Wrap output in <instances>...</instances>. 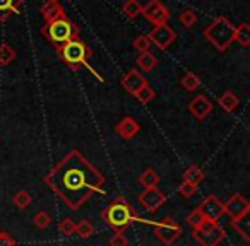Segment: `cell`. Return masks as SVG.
<instances>
[{
    "mask_svg": "<svg viewBox=\"0 0 250 246\" xmlns=\"http://www.w3.org/2000/svg\"><path fill=\"white\" fill-rule=\"evenodd\" d=\"M43 181L67 208L76 212L94 193H104L106 178L79 151L72 149L48 171Z\"/></svg>",
    "mask_w": 250,
    "mask_h": 246,
    "instance_id": "6da1fadb",
    "label": "cell"
},
{
    "mask_svg": "<svg viewBox=\"0 0 250 246\" xmlns=\"http://www.w3.org/2000/svg\"><path fill=\"white\" fill-rule=\"evenodd\" d=\"M101 219H103L108 227H111L115 232H124L125 229L132 226L134 221L147 222V221H144L143 217H139V214L132 208L130 202L125 197H122V195H118L117 198H113V200L106 205V208L101 212Z\"/></svg>",
    "mask_w": 250,
    "mask_h": 246,
    "instance_id": "7a4b0ae2",
    "label": "cell"
},
{
    "mask_svg": "<svg viewBox=\"0 0 250 246\" xmlns=\"http://www.w3.org/2000/svg\"><path fill=\"white\" fill-rule=\"evenodd\" d=\"M233 33H235V28L231 26V22L226 18H218L214 19V22L211 26H208V29L204 31V36L219 52H225L233 43Z\"/></svg>",
    "mask_w": 250,
    "mask_h": 246,
    "instance_id": "3957f363",
    "label": "cell"
},
{
    "mask_svg": "<svg viewBox=\"0 0 250 246\" xmlns=\"http://www.w3.org/2000/svg\"><path fill=\"white\" fill-rule=\"evenodd\" d=\"M77 28L67 18H59L52 22H46V28L43 29V35L60 48L70 39H77Z\"/></svg>",
    "mask_w": 250,
    "mask_h": 246,
    "instance_id": "277c9868",
    "label": "cell"
},
{
    "mask_svg": "<svg viewBox=\"0 0 250 246\" xmlns=\"http://www.w3.org/2000/svg\"><path fill=\"white\" fill-rule=\"evenodd\" d=\"M60 57H62L63 62L69 63V65L74 67V69H76L77 65H86V69H89L98 79L103 80V77H101L100 74H96L89 65H87L89 48H87L83 41H79V39H70V41H67L65 45L60 46Z\"/></svg>",
    "mask_w": 250,
    "mask_h": 246,
    "instance_id": "5b68a950",
    "label": "cell"
},
{
    "mask_svg": "<svg viewBox=\"0 0 250 246\" xmlns=\"http://www.w3.org/2000/svg\"><path fill=\"white\" fill-rule=\"evenodd\" d=\"M192 238L201 246H218L226 238V232L218 222L206 221L201 227L192 229Z\"/></svg>",
    "mask_w": 250,
    "mask_h": 246,
    "instance_id": "8992f818",
    "label": "cell"
},
{
    "mask_svg": "<svg viewBox=\"0 0 250 246\" xmlns=\"http://www.w3.org/2000/svg\"><path fill=\"white\" fill-rule=\"evenodd\" d=\"M182 226L173 217H165L154 224V236L160 239L163 245L171 246L182 236Z\"/></svg>",
    "mask_w": 250,
    "mask_h": 246,
    "instance_id": "52a82bcc",
    "label": "cell"
},
{
    "mask_svg": "<svg viewBox=\"0 0 250 246\" xmlns=\"http://www.w3.org/2000/svg\"><path fill=\"white\" fill-rule=\"evenodd\" d=\"M223 205H225V214L231 217V222L243 221L250 212L249 200L242 193H233Z\"/></svg>",
    "mask_w": 250,
    "mask_h": 246,
    "instance_id": "ba28073f",
    "label": "cell"
},
{
    "mask_svg": "<svg viewBox=\"0 0 250 246\" xmlns=\"http://www.w3.org/2000/svg\"><path fill=\"white\" fill-rule=\"evenodd\" d=\"M197 210L202 214V217L209 222H219V219L225 215V205L219 200L216 195H208L204 200L201 202V205L197 207Z\"/></svg>",
    "mask_w": 250,
    "mask_h": 246,
    "instance_id": "9c48e42d",
    "label": "cell"
},
{
    "mask_svg": "<svg viewBox=\"0 0 250 246\" xmlns=\"http://www.w3.org/2000/svg\"><path fill=\"white\" fill-rule=\"evenodd\" d=\"M167 202V195L160 190L158 187L154 188H144V191L139 195V204L146 212H156L158 208H161Z\"/></svg>",
    "mask_w": 250,
    "mask_h": 246,
    "instance_id": "30bf717a",
    "label": "cell"
},
{
    "mask_svg": "<svg viewBox=\"0 0 250 246\" xmlns=\"http://www.w3.org/2000/svg\"><path fill=\"white\" fill-rule=\"evenodd\" d=\"M143 16L149 22H153L154 26L167 24L168 19H170V12L160 0H151L146 7H143Z\"/></svg>",
    "mask_w": 250,
    "mask_h": 246,
    "instance_id": "8fae6325",
    "label": "cell"
},
{
    "mask_svg": "<svg viewBox=\"0 0 250 246\" xmlns=\"http://www.w3.org/2000/svg\"><path fill=\"white\" fill-rule=\"evenodd\" d=\"M147 38H149L151 45L154 43L160 50H167L168 46L175 41L177 35H175V31L168 24H161V26H156V28L147 35Z\"/></svg>",
    "mask_w": 250,
    "mask_h": 246,
    "instance_id": "7c38bea8",
    "label": "cell"
},
{
    "mask_svg": "<svg viewBox=\"0 0 250 246\" xmlns=\"http://www.w3.org/2000/svg\"><path fill=\"white\" fill-rule=\"evenodd\" d=\"M146 86H147L146 77L137 69H132L130 72H127V76H124V79H122V87H124L127 93L132 94V96H136V94Z\"/></svg>",
    "mask_w": 250,
    "mask_h": 246,
    "instance_id": "4fadbf2b",
    "label": "cell"
},
{
    "mask_svg": "<svg viewBox=\"0 0 250 246\" xmlns=\"http://www.w3.org/2000/svg\"><path fill=\"white\" fill-rule=\"evenodd\" d=\"M188 111H190L197 120L202 121V120H206V118L209 116V113L212 111V103L208 99L206 94H199V96H195L194 99L188 103Z\"/></svg>",
    "mask_w": 250,
    "mask_h": 246,
    "instance_id": "5bb4252c",
    "label": "cell"
},
{
    "mask_svg": "<svg viewBox=\"0 0 250 246\" xmlns=\"http://www.w3.org/2000/svg\"><path fill=\"white\" fill-rule=\"evenodd\" d=\"M139 130H141V125L137 123V120L134 116L122 118V120L117 123V127H115V132H117L118 135H120L122 139H125V140L132 139V137L136 135Z\"/></svg>",
    "mask_w": 250,
    "mask_h": 246,
    "instance_id": "9a60e30c",
    "label": "cell"
},
{
    "mask_svg": "<svg viewBox=\"0 0 250 246\" xmlns=\"http://www.w3.org/2000/svg\"><path fill=\"white\" fill-rule=\"evenodd\" d=\"M42 16L46 22H52L59 18H65V12H63L62 5H60L59 2H50L48 0V2L42 7Z\"/></svg>",
    "mask_w": 250,
    "mask_h": 246,
    "instance_id": "2e32d148",
    "label": "cell"
},
{
    "mask_svg": "<svg viewBox=\"0 0 250 246\" xmlns=\"http://www.w3.org/2000/svg\"><path fill=\"white\" fill-rule=\"evenodd\" d=\"M218 104L221 106L223 111H226V113H233V111L238 108L240 99L233 91H225V93L218 97Z\"/></svg>",
    "mask_w": 250,
    "mask_h": 246,
    "instance_id": "e0dca14e",
    "label": "cell"
},
{
    "mask_svg": "<svg viewBox=\"0 0 250 246\" xmlns=\"http://www.w3.org/2000/svg\"><path fill=\"white\" fill-rule=\"evenodd\" d=\"M204 178H206L204 176V171H202L199 166H195V164L188 166L187 170H185V173H184V181L195 185V187H199V185L204 181Z\"/></svg>",
    "mask_w": 250,
    "mask_h": 246,
    "instance_id": "ac0fdd59",
    "label": "cell"
},
{
    "mask_svg": "<svg viewBox=\"0 0 250 246\" xmlns=\"http://www.w3.org/2000/svg\"><path fill=\"white\" fill-rule=\"evenodd\" d=\"M136 63L143 72H151V70L158 65V58L151 52H146V53H141V55L137 57Z\"/></svg>",
    "mask_w": 250,
    "mask_h": 246,
    "instance_id": "d6986e66",
    "label": "cell"
},
{
    "mask_svg": "<svg viewBox=\"0 0 250 246\" xmlns=\"http://www.w3.org/2000/svg\"><path fill=\"white\" fill-rule=\"evenodd\" d=\"M160 181H161L160 174H158L154 170H146L139 176V183L143 185L144 188H154V187H158V185H160Z\"/></svg>",
    "mask_w": 250,
    "mask_h": 246,
    "instance_id": "ffe728a7",
    "label": "cell"
},
{
    "mask_svg": "<svg viewBox=\"0 0 250 246\" xmlns=\"http://www.w3.org/2000/svg\"><path fill=\"white\" fill-rule=\"evenodd\" d=\"M233 41L240 43L242 46H249L250 45V28L247 22H243V24H240L238 28L235 29V33H233Z\"/></svg>",
    "mask_w": 250,
    "mask_h": 246,
    "instance_id": "44dd1931",
    "label": "cell"
},
{
    "mask_svg": "<svg viewBox=\"0 0 250 246\" xmlns=\"http://www.w3.org/2000/svg\"><path fill=\"white\" fill-rule=\"evenodd\" d=\"M31 202H33V197L29 195V191H26V190H19L18 193L12 197V204H14L19 210L28 208L29 205H31Z\"/></svg>",
    "mask_w": 250,
    "mask_h": 246,
    "instance_id": "7402d4cb",
    "label": "cell"
},
{
    "mask_svg": "<svg viewBox=\"0 0 250 246\" xmlns=\"http://www.w3.org/2000/svg\"><path fill=\"white\" fill-rule=\"evenodd\" d=\"M21 4L22 0H0V21H5L7 19V12H16L19 14V7L16 5Z\"/></svg>",
    "mask_w": 250,
    "mask_h": 246,
    "instance_id": "603a6c76",
    "label": "cell"
},
{
    "mask_svg": "<svg viewBox=\"0 0 250 246\" xmlns=\"http://www.w3.org/2000/svg\"><path fill=\"white\" fill-rule=\"evenodd\" d=\"M14 58H16L14 48L11 45H7V43H2L0 45V65H9Z\"/></svg>",
    "mask_w": 250,
    "mask_h": 246,
    "instance_id": "cb8c5ba5",
    "label": "cell"
},
{
    "mask_svg": "<svg viewBox=\"0 0 250 246\" xmlns=\"http://www.w3.org/2000/svg\"><path fill=\"white\" fill-rule=\"evenodd\" d=\"M76 234L79 236V238H83V239H86V238H91V236L94 234V226L91 224L89 221H81V222H77L76 224Z\"/></svg>",
    "mask_w": 250,
    "mask_h": 246,
    "instance_id": "d4e9b609",
    "label": "cell"
},
{
    "mask_svg": "<svg viewBox=\"0 0 250 246\" xmlns=\"http://www.w3.org/2000/svg\"><path fill=\"white\" fill-rule=\"evenodd\" d=\"M124 12L127 14V18L134 19V18H137V16L143 14V7H141V4L137 2V0H125Z\"/></svg>",
    "mask_w": 250,
    "mask_h": 246,
    "instance_id": "484cf974",
    "label": "cell"
},
{
    "mask_svg": "<svg viewBox=\"0 0 250 246\" xmlns=\"http://www.w3.org/2000/svg\"><path fill=\"white\" fill-rule=\"evenodd\" d=\"M182 86H184L187 91H195L201 87V79H199L194 72H187L184 76V79H182Z\"/></svg>",
    "mask_w": 250,
    "mask_h": 246,
    "instance_id": "4316f807",
    "label": "cell"
},
{
    "mask_svg": "<svg viewBox=\"0 0 250 246\" xmlns=\"http://www.w3.org/2000/svg\"><path fill=\"white\" fill-rule=\"evenodd\" d=\"M33 222H35V226L38 229H46L50 224H52V217H50L48 212L45 210H40L35 214V217H33Z\"/></svg>",
    "mask_w": 250,
    "mask_h": 246,
    "instance_id": "83f0119b",
    "label": "cell"
},
{
    "mask_svg": "<svg viewBox=\"0 0 250 246\" xmlns=\"http://www.w3.org/2000/svg\"><path fill=\"white\" fill-rule=\"evenodd\" d=\"M59 231H60V234H62V236H65V238H70L72 234H76V222H74L72 219L65 217L63 221H60Z\"/></svg>",
    "mask_w": 250,
    "mask_h": 246,
    "instance_id": "f1b7e54d",
    "label": "cell"
},
{
    "mask_svg": "<svg viewBox=\"0 0 250 246\" xmlns=\"http://www.w3.org/2000/svg\"><path fill=\"white\" fill-rule=\"evenodd\" d=\"M178 22L185 28H192V26L197 24V14L194 11H184L178 16Z\"/></svg>",
    "mask_w": 250,
    "mask_h": 246,
    "instance_id": "f546056e",
    "label": "cell"
},
{
    "mask_svg": "<svg viewBox=\"0 0 250 246\" xmlns=\"http://www.w3.org/2000/svg\"><path fill=\"white\" fill-rule=\"evenodd\" d=\"M185 221H187V224L190 226L192 229H197V227H201V226L204 224L206 219L202 217V214L197 210V208H194V210L187 215V219H185Z\"/></svg>",
    "mask_w": 250,
    "mask_h": 246,
    "instance_id": "4dcf8cb0",
    "label": "cell"
},
{
    "mask_svg": "<svg viewBox=\"0 0 250 246\" xmlns=\"http://www.w3.org/2000/svg\"><path fill=\"white\" fill-rule=\"evenodd\" d=\"M154 91L151 89L149 86H146V87H143V89L139 91V93L136 94V97H137V101H139L141 104H147V103H151V101L154 99Z\"/></svg>",
    "mask_w": 250,
    "mask_h": 246,
    "instance_id": "1f68e13d",
    "label": "cell"
},
{
    "mask_svg": "<svg viewBox=\"0 0 250 246\" xmlns=\"http://www.w3.org/2000/svg\"><path fill=\"white\" fill-rule=\"evenodd\" d=\"M195 191H197V187L192 183H187V181H182V185L178 187V195H180L182 198H190L195 195Z\"/></svg>",
    "mask_w": 250,
    "mask_h": 246,
    "instance_id": "d6a6232c",
    "label": "cell"
},
{
    "mask_svg": "<svg viewBox=\"0 0 250 246\" xmlns=\"http://www.w3.org/2000/svg\"><path fill=\"white\" fill-rule=\"evenodd\" d=\"M134 48L137 50L139 53H146V52H149V48H151V41H149V38L147 36H137L136 39H134Z\"/></svg>",
    "mask_w": 250,
    "mask_h": 246,
    "instance_id": "836d02e7",
    "label": "cell"
},
{
    "mask_svg": "<svg viewBox=\"0 0 250 246\" xmlns=\"http://www.w3.org/2000/svg\"><path fill=\"white\" fill-rule=\"evenodd\" d=\"M110 246H129V239L125 238L124 232H115L110 239H108Z\"/></svg>",
    "mask_w": 250,
    "mask_h": 246,
    "instance_id": "e575fe53",
    "label": "cell"
},
{
    "mask_svg": "<svg viewBox=\"0 0 250 246\" xmlns=\"http://www.w3.org/2000/svg\"><path fill=\"white\" fill-rule=\"evenodd\" d=\"M0 246H16V239L7 231H0Z\"/></svg>",
    "mask_w": 250,
    "mask_h": 246,
    "instance_id": "d590c367",
    "label": "cell"
},
{
    "mask_svg": "<svg viewBox=\"0 0 250 246\" xmlns=\"http://www.w3.org/2000/svg\"><path fill=\"white\" fill-rule=\"evenodd\" d=\"M50 2H59V0H50Z\"/></svg>",
    "mask_w": 250,
    "mask_h": 246,
    "instance_id": "8d00e7d4",
    "label": "cell"
}]
</instances>
